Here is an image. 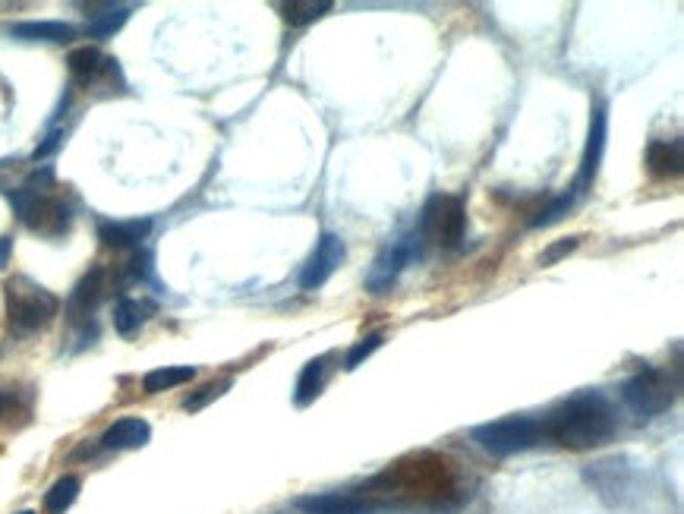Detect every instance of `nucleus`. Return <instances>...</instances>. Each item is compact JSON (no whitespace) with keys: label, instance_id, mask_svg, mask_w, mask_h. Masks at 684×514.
<instances>
[{"label":"nucleus","instance_id":"obj_27","mask_svg":"<svg viewBox=\"0 0 684 514\" xmlns=\"http://www.w3.org/2000/svg\"><path fill=\"white\" fill-rule=\"evenodd\" d=\"M578 246H581V237H564L562 244L549 246V249L542 253V262H546V266H552V262H559L562 256H568L571 249H578Z\"/></svg>","mask_w":684,"mask_h":514},{"label":"nucleus","instance_id":"obj_2","mask_svg":"<svg viewBox=\"0 0 684 514\" xmlns=\"http://www.w3.org/2000/svg\"><path fill=\"white\" fill-rule=\"evenodd\" d=\"M539 423H542V439L556 442L562 448H574V451L606 445L615 436V429H618L615 411H612V404L599 392H584L568 398Z\"/></svg>","mask_w":684,"mask_h":514},{"label":"nucleus","instance_id":"obj_3","mask_svg":"<svg viewBox=\"0 0 684 514\" xmlns=\"http://www.w3.org/2000/svg\"><path fill=\"white\" fill-rule=\"evenodd\" d=\"M10 202L20 221L38 237H64L74 227V209L67 199L54 193V174L48 168L32 174L25 187L13 190Z\"/></svg>","mask_w":684,"mask_h":514},{"label":"nucleus","instance_id":"obj_25","mask_svg":"<svg viewBox=\"0 0 684 514\" xmlns=\"http://www.w3.org/2000/svg\"><path fill=\"white\" fill-rule=\"evenodd\" d=\"M382 342H385V335L382 332H372V335H367L363 342H357L350 350H347V357H344V369H357L367 357H372L379 347H382Z\"/></svg>","mask_w":684,"mask_h":514},{"label":"nucleus","instance_id":"obj_14","mask_svg":"<svg viewBox=\"0 0 684 514\" xmlns=\"http://www.w3.org/2000/svg\"><path fill=\"white\" fill-rule=\"evenodd\" d=\"M67 67H70V76H74L79 86H96L101 76L121 74V70H117V60L104 57V54L98 48H92V45L70 51Z\"/></svg>","mask_w":684,"mask_h":514},{"label":"nucleus","instance_id":"obj_9","mask_svg":"<svg viewBox=\"0 0 684 514\" xmlns=\"http://www.w3.org/2000/svg\"><path fill=\"white\" fill-rule=\"evenodd\" d=\"M344 259H347V246H344V241L338 234L325 231V234L316 241L313 256L306 259V266L300 271V288H303V291H318L335 271L341 269Z\"/></svg>","mask_w":684,"mask_h":514},{"label":"nucleus","instance_id":"obj_13","mask_svg":"<svg viewBox=\"0 0 684 514\" xmlns=\"http://www.w3.org/2000/svg\"><path fill=\"white\" fill-rule=\"evenodd\" d=\"M152 439V426L143 416H121L117 423H111L101 436V448L104 451H133L143 448Z\"/></svg>","mask_w":684,"mask_h":514},{"label":"nucleus","instance_id":"obj_12","mask_svg":"<svg viewBox=\"0 0 684 514\" xmlns=\"http://www.w3.org/2000/svg\"><path fill=\"white\" fill-rule=\"evenodd\" d=\"M104 291H108V271L92 269L82 275V281L74 288V294L67 300V316L74 325H86L92 313L98 310V303L104 300Z\"/></svg>","mask_w":684,"mask_h":514},{"label":"nucleus","instance_id":"obj_10","mask_svg":"<svg viewBox=\"0 0 684 514\" xmlns=\"http://www.w3.org/2000/svg\"><path fill=\"white\" fill-rule=\"evenodd\" d=\"M603 152H606V108L599 104L590 114V133H586V148L584 158H581V174H578V183H574V190L581 197L596 183V174H599V165H603Z\"/></svg>","mask_w":684,"mask_h":514},{"label":"nucleus","instance_id":"obj_21","mask_svg":"<svg viewBox=\"0 0 684 514\" xmlns=\"http://www.w3.org/2000/svg\"><path fill=\"white\" fill-rule=\"evenodd\" d=\"M190 379H195V367L152 369V372H146V379H143V392L146 394L171 392V389L183 386V382H190Z\"/></svg>","mask_w":684,"mask_h":514},{"label":"nucleus","instance_id":"obj_31","mask_svg":"<svg viewBox=\"0 0 684 514\" xmlns=\"http://www.w3.org/2000/svg\"><path fill=\"white\" fill-rule=\"evenodd\" d=\"M20 514H35V512H20Z\"/></svg>","mask_w":684,"mask_h":514},{"label":"nucleus","instance_id":"obj_19","mask_svg":"<svg viewBox=\"0 0 684 514\" xmlns=\"http://www.w3.org/2000/svg\"><path fill=\"white\" fill-rule=\"evenodd\" d=\"M328 360L332 357H316V360H310L303 372H300V379H296V392H293V401H296V407H306V404H313L322 389H325V379H328Z\"/></svg>","mask_w":684,"mask_h":514},{"label":"nucleus","instance_id":"obj_30","mask_svg":"<svg viewBox=\"0 0 684 514\" xmlns=\"http://www.w3.org/2000/svg\"><path fill=\"white\" fill-rule=\"evenodd\" d=\"M10 256H13V241L10 237H0V269L10 262Z\"/></svg>","mask_w":684,"mask_h":514},{"label":"nucleus","instance_id":"obj_26","mask_svg":"<svg viewBox=\"0 0 684 514\" xmlns=\"http://www.w3.org/2000/svg\"><path fill=\"white\" fill-rule=\"evenodd\" d=\"M231 389V379H218V382H209V386H202L199 392L190 394L187 401H183V407L187 411H202L205 404H212L215 398H221V394L227 392Z\"/></svg>","mask_w":684,"mask_h":514},{"label":"nucleus","instance_id":"obj_7","mask_svg":"<svg viewBox=\"0 0 684 514\" xmlns=\"http://www.w3.org/2000/svg\"><path fill=\"white\" fill-rule=\"evenodd\" d=\"M423 244L441 246V249H455L461 246L467 234V209L464 199L448 197V193H436L423 205V215L416 224Z\"/></svg>","mask_w":684,"mask_h":514},{"label":"nucleus","instance_id":"obj_4","mask_svg":"<svg viewBox=\"0 0 684 514\" xmlns=\"http://www.w3.org/2000/svg\"><path fill=\"white\" fill-rule=\"evenodd\" d=\"M3 300H7V325L16 338H29L42 328H48L60 300L51 294L45 284L32 281L29 275H13L3 284Z\"/></svg>","mask_w":684,"mask_h":514},{"label":"nucleus","instance_id":"obj_1","mask_svg":"<svg viewBox=\"0 0 684 514\" xmlns=\"http://www.w3.org/2000/svg\"><path fill=\"white\" fill-rule=\"evenodd\" d=\"M360 492L372 502L375 512L419 509V512L448 514L461 509L467 499L458 465H451L448 458L433 455V451L401 458L397 465L372 477Z\"/></svg>","mask_w":684,"mask_h":514},{"label":"nucleus","instance_id":"obj_6","mask_svg":"<svg viewBox=\"0 0 684 514\" xmlns=\"http://www.w3.org/2000/svg\"><path fill=\"white\" fill-rule=\"evenodd\" d=\"M470 436L489 455L512 458V455L537 448L542 442V423L537 416H505V420H492V423L476 426Z\"/></svg>","mask_w":684,"mask_h":514},{"label":"nucleus","instance_id":"obj_17","mask_svg":"<svg viewBox=\"0 0 684 514\" xmlns=\"http://www.w3.org/2000/svg\"><path fill=\"white\" fill-rule=\"evenodd\" d=\"M13 38L20 42H48V45H67L74 42L76 25L70 23H57V20H32V23H16L13 29Z\"/></svg>","mask_w":684,"mask_h":514},{"label":"nucleus","instance_id":"obj_28","mask_svg":"<svg viewBox=\"0 0 684 514\" xmlns=\"http://www.w3.org/2000/svg\"><path fill=\"white\" fill-rule=\"evenodd\" d=\"M23 411V401H20V392L16 389H0V420L7 416L20 414Z\"/></svg>","mask_w":684,"mask_h":514},{"label":"nucleus","instance_id":"obj_15","mask_svg":"<svg viewBox=\"0 0 684 514\" xmlns=\"http://www.w3.org/2000/svg\"><path fill=\"white\" fill-rule=\"evenodd\" d=\"M152 234L148 219H126V221H101L98 224V241L111 249H136Z\"/></svg>","mask_w":684,"mask_h":514},{"label":"nucleus","instance_id":"obj_29","mask_svg":"<svg viewBox=\"0 0 684 514\" xmlns=\"http://www.w3.org/2000/svg\"><path fill=\"white\" fill-rule=\"evenodd\" d=\"M60 143H64V133H60V130H54L48 139L35 148V161H38V158H48L51 152H57V146H60Z\"/></svg>","mask_w":684,"mask_h":514},{"label":"nucleus","instance_id":"obj_11","mask_svg":"<svg viewBox=\"0 0 684 514\" xmlns=\"http://www.w3.org/2000/svg\"><path fill=\"white\" fill-rule=\"evenodd\" d=\"M293 505L306 514H375L372 502H369L360 490L303 495V499H296Z\"/></svg>","mask_w":684,"mask_h":514},{"label":"nucleus","instance_id":"obj_5","mask_svg":"<svg viewBox=\"0 0 684 514\" xmlns=\"http://www.w3.org/2000/svg\"><path fill=\"white\" fill-rule=\"evenodd\" d=\"M675 398H679V376L669 369H640L621 386V401L637 420H653L665 414L675 404Z\"/></svg>","mask_w":684,"mask_h":514},{"label":"nucleus","instance_id":"obj_16","mask_svg":"<svg viewBox=\"0 0 684 514\" xmlns=\"http://www.w3.org/2000/svg\"><path fill=\"white\" fill-rule=\"evenodd\" d=\"M647 171L653 180H672L682 174V139H653L647 146Z\"/></svg>","mask_w":684,"mask_h":514},{"label":"nucleus","instance_id":"obj_8","mask_svg":"<svg viewBox=\"0 0 684 514\" xmlns=\"http://www.w3.org/2000/svg\"><path fill=\"white\" fill-rule=\"evenodd\" d=\"M423 249H426V244H423V237H419L416 227L382 246L379 256H375V262H372V269H369L367 275L369 294H389L391 288L397 284L401 271L407 269L414 259H419Z\"/></svg>","mask_w":684,"mask_h":514},{"label":"nucleus","instance_id":"obj_18","mask_svg":"<svg viewBox=\"0 0 684 514\" xmlns=\"http://www.w3.org/2000/svg\"><path fill=\"white\" fill-rule=\"evenodd\" d=\"M152 313H155V306L146 303V300L121 297L117 306H114V328H117V335H121V338H133V335L146 325Z\"/></svg>","mask_w":684,"mask_h":514},{"label":"nucleus","instance_id":"obj_23","mask_svg":"<svg viewBox=\"0 0 684 514\" xmlns=\"http://www.w3.org/2000/svg\"><path fill=\"white\" fill-rule=\"evenodd\" d=\"M79 490H82L79 477H60V480L48 490V495H45V509H48V514L70 512V505L76 502Z\"/></svg>","mask_w":684,"mask_h":514},{"label":"nucleus","instance_id":"obj_22","mask_svg":"<svg viewBox=\"0 0 684 514\" xmlns=\"http://www.w3.org/2000/svg\"><path fill=\"white\" fill-rule=\"evenodd\" d=\"M281 16L293 25V29H303V25L316 23L325 13H332V3L328 0H293V3H281L278 7Z\"/></svg>","mask_w":684,"mask_h":514},{"label":"nucleus","instance_id":"obj_24","mask_svg":"<svg viewBox=\"0 0 684 514\" xmlns=\"http://www.w3.org/2000/svg\"><path fill=\"white\" fill-rule=\"evenodd\" d=\"M578 199H581V193H578V190L571 187V190H568L564 197L552 199V202H549V205H546L542 212H537V219H530V227H552V224H559V221H562L564 215H568V212H571V209L578 205Z\"/></svg>","mask_w":684,"mask_h":514},{"label":"nucleus","instance_id":"obj_20","mask_svg":"<svg viewBox=\"0 0 684 514\" xmlns=\"http://www.w3.org/2000/svg\"><path fill=\"white\" fill-rule=\"evenodd\" d=\"M130 13H133V7H123V3H101L98 7V13L89 16V25H86V32L92 35V38H111L114 32H121L123 23L130 20Z\"/></svg>","mask_w":684,"mask_h":514}]
</instances>
